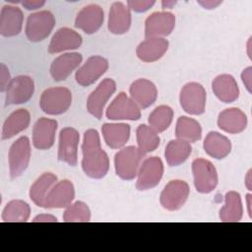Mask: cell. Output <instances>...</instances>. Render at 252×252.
<instances>
[{
	"instance_id": "obj_1",
	"label": "cell",
	"mask_w": 252,
	"mask_h": 252,
	"mask_svg": "<svg viewBox=\"0 0 252 252\" xmlns=\"http://www.w3.org/2000/svg\"><path fill=\"white\" fill-rule=\"evenodd\" d=\"M82 168L91 178L100 179L109 169V158L101 149L99 134L94 129H89L84 134L82 145Z\"/></svg>"
},
{
	"instance_id": "obj_2",
	"label": "cell",
	"mask_w": 252,
	"mask_h": 252,
	"mask_svg": "<svg viewBox=\"0 0 252 252\" xmlns=\"http://www.w3.org/2000/svg\"><path fill=\"white\" fill-rule=\"evenodd\" d=\"M72 103V93L64 87L46 89L40 96L39 106L41 110L49 115H60L65 113Z\"/></svg>"
},
{
	"instance_id": "obj_3",
	"label": "cell",
	"mask_w": 252,
	"mask_h": 252,
	"mask_svg": "<svg viewBox=\"0 0 252 252\" xmlns=\"http://www.w3.org/2000/svg\"><path fill=\"white\" fill-rule=\"evenodd\" d=\"M143 157L135 146L125 147L117 152L114 157V167L117 176L123 180H133L138 174Z\"/></svg>"
},
{
	"instance_id": "obj_4",
	"label": "cell",
	"mask_w": 252,
	"mask_h": 252,
	"mask_svg": "<svg viewBox=\"0 0 252 252\" xmlns=\"http://www.w3.org/2000/svg\"><path fill=\"white\" fill-rule=\"evenodd\" d=\"M194 186L199 193L208 194L214 191L219 182L218 171L208 159L196 158L192 162Z\"/></svg>"
},
{
	"instance_id": "obj_5",
	"label": "cell",
	"mask_w": 252,
	"mask_h": 252,
	"mask_svg": "<svg viewBox=\"0 0 252 252\" xmlns=\"http://www.w3.org/2000/svg\"><path fill=\"white\" fill-rule=\"evenodd\" d=\"M55 26V18L50 11H39L31 14L26 24V35L30 41L44 40Z\"/></svg>"
},
{
	"instance_id": "obj_6",
	"label": "cell",
	"mask_w": 252,
	"mask_h": 252,
	"mask_svg": "<svg viewBox=\"0 0 252 252\" xmlns=\"http://www.w3.org/2000/svg\"><path fill=\"white\" fill-rule=\"evenodd\" d=\"M207 94L204 87L196 82H191L182 88L179 102L185 112L191 115H201L205 112Z\"/></svg>"
},
{
	"instance_id": "obj_7",
	"label": "cell",
	"mask_w": 252,
	"mask_h": 252,
	"mask_svg": "<svg viewBox=\"0 0 252 252\" xmlns=\"http://www.w3.org/2000/svg\"><path fill=\"white\" fill-rule=\"evenodd\" d=\"M31 155V142L28 137L22 136L12 144L8 154L9 171L12 179L24 173L30 163Z\"/></svg>"
},
{
	"instance_id": "obj_8",
	"label": "cell",
	"mask_w": 252,
	"mask_h": 252,
	"mask_svg": "<svg viewBox=\"0 0 252 252\" xmlns=\"http://www.w3.org/2000/svg\"><path fill=\"white\" fill-rule=\"evenodd\" d=\"M163 171V162L158 157L146 158L139 168L136 188L140 191H146L158 186L162 178Z\"/></svg>"
},
{
	"instance_id": "obj_9",
	"label": "cell",
	"mask_w": 252,
	"mask_h": 252,
	"mask_svg": "<svg viewBox=\"0 0 252 252\" xmlns=\"http://www.w3.org/2000/svg\"><path fill=\"white\" fill-rule=\"evenodd\" d=\"M190 193L189 185L179 179L169 181L160 193L159 202L167 211H177L186 203Z\"/></svg>"
},
{
	"instance_id": "obj_10",
	"label": "cell",
	"mask_w": 252,
	"mask_h": 252,
	"mask_svg": "<svg viewBox=\"0 0 252 252\" xmlns=\"http://www.w3.org/2000/svg\"><path fill=\"white\" fill-rule=\"evenodd\" d=\"M105 115L110 120H138L141 117V108L130 96L121 92L109 104Z\"/></svg>"
},
{
	"instance_id": "obj_11",
	"label": "cell",
	"mask_w": 252,
	"mask_h": 252,
	"mask_svg": "<svg viewBox=\"0 0 252 252\" xmlns=\"http://www.w3.org/2000/svg\"><path fill=\"white\" fill-rule=\"evenodd\" d=\"M33 80L26 75H20L11 80L6 90L5 105L23 104L28 102L33 95Z\"/></svg>"
},
{
	"instance_id": "obj_12",
	"label": "cell",
	"mask_w": 252,
	"mask_h": 252,
	"mask_svg": "<svg viewBox=\"0 0 252 252\" xmlns=\"http://www.w3.org/2000/svg\"><path fill=\"white\" fill-rule=\"evenodd\" d=\"M116 91V83L114 80L106 78L102 80L94 91L91 93L87 99L88 111L97 119L102 117L104 106L111 95Z\"/></svg>"
},
{
	"instance_id": "obj_13",
	"label": "cell",
	"mask_w": 252,
	"mask_h": 252,
	"mask_svg": "<svg viewBox=\"0 0 252 252\" xmlns=\"http://www.w3.org/2000/svg\"><path fill=\"white\" fill-rule=\"evenodd\" d=\"M79 142L80 135L75 128H63L59 134L58 159L71 166L77 165Z\"/></svg>"
},
{
	"instance_id": "obj_14",
	"label": "cell",
	"mask_w": 252,
	"mask_h": 252,
	"mask_svg": "<svg viewBox=\"0 0 252 252\" xmlns=\"http://www.w3.org/2000/svg\"><path fill=\"white\" fill-rule=\"evenodd\" d=\"M175 27V16L170 12H155L145 22V35L150 37H163L172 32Z\"/></svg>"
},
{
	"instance_id": "obj_15",
	"label": "cell",
	"mask_w": 252,
	"mask_h": 252,
	"mask_svg": "<svg viewBox=\"0 0 252 252\" xmlns=\"http://www.w3.org/2000/svg\"><path fill=\"white\" fill-rule=\"evenodd\" d=\"M107 69L108 61L105 58L98 55L91 56L76 72V82L83 87L93 85L107 71Z\"/></svg>"
},
{
	"instance_id": "obj_16",
	"label": "cell",
	"mask_w": 252,
	"mask_h": 252,
	"mask_svg": "<svg viewBox=\"0 0 252 252\" xmlns=\"http://www.w3.org/2000/svg\"><path fill=\"white\" fill-rule=\"evenodd\" d=\"M75 198V188L73 183L64 179L58 181L48 192L45 201L44 208L46 209H62L67 208L72 204Z\"/></svg>"
},
{
	"instance_id": "obj_17",
	"label": "cell",
	"mask_w": 252,
	"mask_h": 252,
	"mask_svg": "<svg viewBox=\"0 0 252 252\" xmlns=\"http://www.w3.org/2000/svg\"><path fill=\"white\" fill-rule=\"evenodd\" d=\"M58 123L55 119L39 118L32 128V144L38 150H48L55 142Z\"/></svg>"
},
{
	"instance_id": "obj_18",
	"label": "cell",
	"mask_w": 252,
	"mask_h": 252,
	"mask_svg": "<svg viewBox=\"0 0 252 252\" xmlns=\"http://www.w3.org/2000/svg\"><path fill=\"white\" fill-rule=\"evenodd\" d=\"M104 13L100 6L90 4L85 6L75 19V27L88 34L94 33L102 26Z\"/></svg>"
},
{
	"instance_id": "obj_19",
	"label": "cell",
	"mask_w": 252,
	"mask_h": 252,
	"mask_svg": "<svg viewBox=\"0 0 252 252\" xmlns=\"http://www.w3.org/2000/svg\"><path fill=\"white\" fill-rule=\"evenodd\" d=\"M24 14L17 6L5 5L0 13V33L2 36L11 37L22 32Z\"/></svg>"
},
{
	"instance_id": "obj_20",
	"label": "cell",
	"mask_w": 252,
	"mask_h": 252,
	"mask_svg": "<svg viewBox=\"0 0 252 252\" xmlns=\"http://www.w3.org/2000/svg\"><path fill=\"white\" fill-rule=\"evenodd\" d=\"M130 97L140 108H148L158 98V90L153 82L147 79L134 81L129 89Z\"/></svg>"
},
{
	"instance_id": "obj_21",
	"label": "cell",
	"mask_w": 252,
	"mask_h": 252,
	"mask_svg": "<svg viewBox=\"0 0 252 252\" xmlns=\"http://www.w3.org/2000/svg\"><path fill=\"white\" fill-rule=\"evenodd\" d=\"M83 56L78 52L65 53L53 60L50 66V75L54 81H65L72 72L82 63Z\"/></svg>"
},
{
	"instance_id": "obj_22",
	"label": "cell",
	"mask_w": 252,
	"mask_h": 252,
	"mask_svg": "<svg viewBox=\"0 0 252 252\" xmlns=\"http://www.w3.org/2000/svg\"><path fill=\"white\" fill-rule=\"evenodd\" d=\"M131 10L121 2H114L109 10L107 28L113 34L126 33L131 27Z\"/></svg>"
},
{
	"instance_id": "obj_23",
	"label": "cell",
	"mask_w": 252,
	"mask_h": 252,
	"mask_svg": "<svg viewBox=\"0 0 252 252\" xmlns=\"http://www.w3.org/2000/svg\"><path fill=\"white\" fill-rule=\"evenodd\" d=\"M83 38L77 32L69 28H61L52 36L48 46V52L59 53L77 49L81 46Z\"/></svg>"
},
{
	"instance_id": "obj_24",
	"label": "cell",
	"mask_w": 252,
	"mask_h": 252,
	"mask_svg": "<svg viewBox=\"0 0 252 252\" xmlns=\"http://www.w3.org/2000/svg\"><path fill=\"white\" fill-rule=\"evenodd\" d=\"M169 42L164 37H150L142 41L136 49V54L143 62H155L167 51Z\"/></svg>"
},
{
	"instance_id": "obj_25",
	"label": "cell",
	"mask_w": 252,
	"mask_h": 252,
	"mask_svg": "<svg viewBox=\"0 0 252 252\" xmlns=\"http://www.w3.org/2000/svg\"><path fill=\"white\" fill-rule=\"evenodd\" d=\"M246 114L236 107L222 110L218 117V126L222 131L229 134H238L247 127Z\"/></svg>"
},
{
	"instance_id": "obj_26",
	"label": "cell",
	"mask_w": 252,
	"mask_h": 252,
	"mask_svg": "<svg viewBox=\"0 0 252 252\" xmlns=\"http://www.w3.org/2000/svg\"><path fill=\"white\" fill-rule=\"evenodd\" d=\"M215 95L224 103L235 101L239 96V88L235 79L229 74L217 76L212 83Z\"/></svg>"
},
{
	"instance_id": "obj_27",
	"label": "cell",
	"mask_w": 252,
	"mask_h": 252,
	"mask_svg": "<svg viewBox=\"0 0 252 252\" xmlns=\"http://www.w3.org/2000/svg\"><path fill=\"white\" fill-rule=\"evenodd\" d=\"M203 148L210 157L216 159H222L229 155L231 151V143L224 135L216 131H211L207 134L204 140Z\"/></svg>"
},
{
	"instance_id": "obj_28",
	"label": "cell",
	"mask_w": 252,
	"mask_h": 252,
	"mask_svg": "<svg viewBox=\"0 0 252 252\" xmlns=\"http://www.w3.org/2000/svg\"><path fill=\"white\" fill-rule=\"evenodd\" d=\"M130 130L125 123H105L101 127L104 142L111 149L122 148L129 140Z\"/></svg>"
},
{
	"instance_id": "obj_29",
	"label": "cell",
	"mask_w": 252,
	"mask_h": 252,
	"mask_svg": "<svg viewBox=\"0 0 252 252\" xmlns=\"http://www.w3.org/2000/svg\"><path fill=\"white\" fill-rule=\"evenodd\" d=\"M31 122V114L25 108L12 112L5 120L2 127V139L8 140L26 130Z\"/></svg>"
},
{
	"instance_id": "obj_30",
	"label": "cell",
	"mask_w": 252,
	"mask_h": 252,
	"mask_svg": "<svg viewBox=\"0 0 252 252\" xmlns=\"http://www.w3.org/2000/svg\"><path fill=\"white\" fill-rule=\"evenodd\" d=\"M243 217V206L240 194L229 191L224 196V205L220 210V219L223 222H237Z\"/></svg>"
},
{
	"instance_id": "obj_31",
	"label": "cell",
	"mask_w": 252,
	"mask_h": 252,
	"mask_svg": "<svg viewBox=\"0 0 252 252\" xmlns=\"http://www.w3.org/2000/svg\"><path fill=\"white\" fill-rule=\"evenodd\" d=\"M57 182V176L51 172H45L41 174L30 189L31 200L38 207L44 208L45 198L50 189Z\"/></svg>"
},
{
	"instance_id": "obj_32",
	"label": "cell",
	"mask_w": 252,
	"mask_h": 252,
	"mask_svg": "<svg viewBox=\"0 0 252 252\" xmlns=\"http://www.w3.org/2000/svg\"><path fill=\"white\" fill-rule=\"evenodd\" d=\"M190 143L183 140H171L165 147L164 157L169 166H177L183 163L191 155Z\"/></svg>"
},
{
	"instance_id": "obj_33",
	"label": "cell",
	"mask_w": 252,
	"mask_h": 252,
	"mask_svg": "<svg viewBox=\"0 0 252 252\" xmlns=\"http://www.w3.org/2000/svg\"><path fill=\"white\" fill-rule=\"evenodd\" d=\"M175 136L179 140L194 143L201 139L202 127L197 120L187 116H180L176 122Z\"/></svg>"
},
{
	"instance_id": "obj_34",
	"label": "cell",
	"mask_w": 252,
	"mask_h": 252,
	"mask_svg": "<svg viewBox=\"0 0 252 252\" xmlns=\"http://www.w3.org/2000/svg\"><path fill=\"white\" fill-rule=\"evenodd\" d=\"M136 138L138 145L137 148L143 156L157 150L160 142L158 133L150 125L148 126L146 124L138 126L136 130Z\"/></svg>"
},
{
	"instance_id": "obj_35",
	"label": "cell",
	"mask_w": 252,
	"mask_h": 252,
	"mask_svg": "<svg viewBox=\"0 0 252 252\" xmlns=\"http://www.w3.org/2000/svg\"><path fill=\"white\" fill-rule=\"evenodd\" d=\"M31 216L30 205L22 200H12L2 212V220L6 222H25Z\"/></svg>"
},
{
	"instance_id": "obj_36",
	"label": "cell",
	"mask_w": 252,
	"mask_h": 252,
	"mask_svg": "<svg viewBox=\"0 0 252 252\" xmlns=\"http://www.w3.org/2000/svg\"><path fill=\"white\" fill-rule=\"evenodd\" d=\"M174 112L171 107L167 105H159L156 107L149 115L148 121L152 128L158 133L165 131L171 124Z\"/></svg>"
},
{
	"instance_id": "obj_37",
	"label": "cell",
	"mask_w": 252,
	"mask_h": 252,
	"mask_svg": "<svg viewBox=\"0 0 252 252\" xmlns=\"http://www.w3.org/2000/svg\"><path fill=\"white\" fill-rule=\"evenodd\" d=\"M63 220L66 222L90 221L91 211L88 205L82 201H77L67 207L63 214Z\"/></svg>"
},
{
	"instance_id": "obj_38",
	"label": "cell",
	"mask_w": 252,
	"mask_h": 252,
	"mask_svg": "<svg viewBox=\"0 0 252 252\" xmlns=\"http://www.w3.org/2000/svg\"><path fill=\"white\" fill-rule=\"evenodd\" d=\"M156 1L154 0H143V1H137V0H129L127 1V7L137 13H144L151 9L155 5Z\"/></svg>"
},
{
	"instance_id": "obj_39",
	"label": "cell",
	"mask_w": 252,
	"mask_h": 252,
	"mask_svg": "<svg viewBox=\"0 0 252 252\" xmlns=\"http://www.w3.org/2000/svg\"><path fill=\"white\" fill-rule=\"evenodd\" d=\"M11 80L12 79H11L9 69L5 66L4 63H1L0 64V91L2 93L7 90Z\"/></svg>"
},
{
	"instance_id": "obj_40",
	"label": "cell",
	"mask_w": 252,
	"mask_h": 252,
	"mask_svg": "<svg viewBox=\"0 0 252 252\" xmlns=\"http://www.w3.org/2000/svg\"><path fill=\"white\" fill-rule=\"evenodd\" d=\"M251 78H252V67H247L241 73V79H242L243 84L245 85L246 90L249 93H251V84H252Z\"/></svg>"
},
{
	"instance_id": "obj_41",
	"label": "cell",
	"mask_w": 252,
	"mask_h": 252,
	"mask_svg": "<svg viewBox=\"0 0 252 252\" xmlns=\"http://www.w3.org/2000/svg\"><path fill=\"white\" fill-rule=\"evenodd\" d=\"M33 222H56L57 218L52 216V215H47V214H41L33 218L32 220Z\"/></svg>"
},
{
	"instance_id": "obj_42",
	"label": "cell",
	"mask_w": 252,
	"mask_h": 252,
	"mask_svg": "<svg viewBox=\"0 0 252 252\" xmlns=\"http://www.w3.org/2000/svg\"><path fill=\"white\" fill-rule=\"evenodd\" d=\"M21 3L27 10H36L38 8H41L45 4V1H23Z\"/></svg>"
},
{
	"instance_id": "obj_43",
	"label": "cell",
	"mask_w": 252,
	"mask_h": 252,
	"mask_svg": "<svg viewBox=\"0 0 252 252\" xmlns=\"http://www.w3.org/2000/svg\"><path fill=\"white\" fill-rule=\"evenodd\" d=\"M198 3L205 9H215L221 4V1H199Z\"/></svg>"
},
{
	"instance_id": "obj_44",
	"label": "cell",
	"mask_w": 252,
	"mask_h": 252,
	"mask_svg": "<svg viewBox=\"0 0 252 252\" xmlns=\"http://www.w3.org/2000/svg\"><path fill=\"white\" fill-rule=\"evenodd\" d=\"M246 204H247V211H248V215L249 218H252V211H251V194H247L246 195Z\"/></svg>"
},
{
	"instance_id": "obj_45",
	"label": "cell",
	"mask_w": 252,
	"mask_h": 252,
	"mask_svg": "<svg viewBox=\"0 0 252 252\" xmlns=\"http://www.w3.org/2000/svg\"><path fill=\"white\" fill-rule=\"evenodd\" d=\"M176 4V1H162L161 2V7L163 8V9H165V8H169V9H171V8H173V6Z\"/></svg>"
},
{
	"instance_id": "obj_46",
	"label": "cell",
	"mask_w": 252,
	"mask_h": 252,
	"mask_svg": "<svg viewBox=\"0 0 252 252\" xmlns=\"http://www.w3.org/2000/svg\"><path fill=\"white\" fill-rule=\"evenodd\" d=\"M245 183H246V187L248 190H252L251 189V169L247 172V175L245 177Z\"/></svg>"
}]
</instances>
